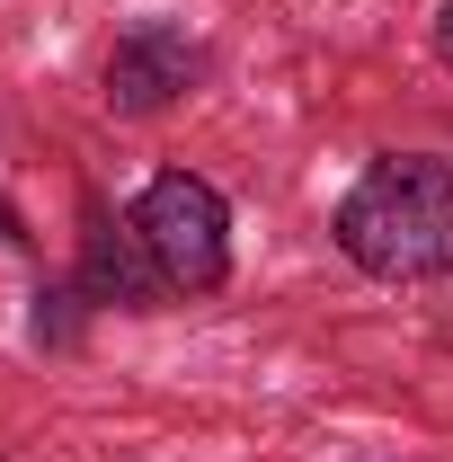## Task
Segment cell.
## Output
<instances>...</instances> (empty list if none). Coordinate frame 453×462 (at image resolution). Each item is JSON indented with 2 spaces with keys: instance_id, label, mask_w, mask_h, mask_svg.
<instances>
[{
  "instance_id": "7a4b0ae2",
  "label": "cell",
  "mask_w": 453,
  "mask_h": 462,
  "mask_svg": "<svg viewBox=\"0 0 453 462\" xmlns=\"http://www.w3.org/2000/svg\"><path fill=\"white\" fill-rule=\"evenodd\" d=\"M134 231H143V249H152V267H161V285L170 293H223L231 285V205L214 178L196 170H161L143 196H134Z\"/></svg>"
},
{
  "instance_id": "6da1fadb",
  "label": "cell",
  "mask_w": 453,
  "mask_h": 462,
  "mask_svg": "<svg viewBox=\"0 0 453 462\" xmlns=\"http://www.w3.org/2000/svg\"><path fill=\"white\" fill-rule=\"evenodd\" d=\"M338 249L347 267L383 276V285H427L453 276V161L436 152H383L365 161L356 187L338 196Z\"/></svg>"
},
{
  "instance_id": "3957f363",
  "label": "cell",
  "mask_w": 453,
  "mask_h": 462,
  "mask_svg": "<svg viewBox=\"0 0 453 462\" xmlns=\"http://www.w3.org/2000/svg\"><path fill=\"white\" fill-rule=\"evenodd\" d=\"M205 80V45L178 18H134L107 54V107L116 116H161Z\"/></svg>"
},
{
  "instance_id": "5b68a950",
  "label": "cell",
  "mask_w": 453,
  "mask_h": 462,
  "mask_svg": "<svg viewBox=\"0 0 453 462\" xmlns=\"http://www.w3.org/2000/svg\"><path fill=\"white\" fill-rule=\"evenodd\" d=\"M436 62H445V71H453V0H445V9H436Z\"/></svg>"
},
{
  "instance_id": "277c9868",
  "label": "cell",
  "mask_w": 453,
  "mask_h": 462,
  "mask_svg": "<svg viewBox=\"0 0 453 462\" xmlns=\"http://www.w3.org/2000/svg\"><path fill=\"white\" fill-rule=\"evenodd\" d=\"M80 302H116V311H152V302H170V285H161V267H152L134 214H125V223L89 214V240H80Z\"/></svg>"
}]
</instances>
